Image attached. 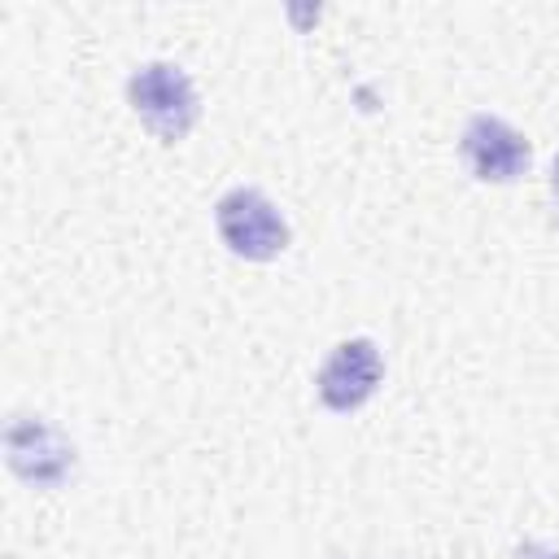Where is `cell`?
<instances>
[{"mask_svg":"<svg viewBox=\"0 0 559 559\" xmlns=\"http://www.w3.org/2000/svg\"><path fill=\"white\" fill-rule=\"evenodd\" d=\"M127 105L166 144L183 140L197 127V114H201L197 83L175 61H144V66H135L131 79H127Z\"/></svg>","mask_w":559,"mask_h":559,"instance_id":"6da1fadb","label":"cell"},{"mask_svg":"<svg viewBox=\"0 0 559 559\" xmlns=\"http://www.w3.org/2000/svg\"><path fill=\"white\" fill-rule=\"evenodd\" d=\"M214 227L223 236V245L245 258V262H271L288 249L293 231L288 218L280 214V205L262 192V188H227L214 205Z\"/></svg>","mask_w":559,"mask_h":559,"instance_id":"7a4b0ae2","label":"cell"},{"mask_svg":"<svg viewBox=\"0 0 559 559\" xmlns=\"http://www.w3.org/2000/svg\"><path fill=\"white\" fill-rule=\"evenodd\" d=\"M4 459L26 485L57 489L74 476L79 450L48 415H13L4 428Z\"/></svg>","mask_w":559,"mask_h":559,"instance_id":"3957f363","label":"cell"},{"mask_svg":"<svg viewBox=\"0 0 559 559\" xmlns=\"http://www.w3.org/2000/svg\"><path fill=\"white\" fill-rule=\"evenodd\" d=\"M384 384V354L371 336H349L341 345H332V354L319 367L314 393L328 411L349 415L358 406H367L376 397V389Z\"/></svg>","mask_w":559,"mask_h":559,"instance_id":"277c9868","label":"cell"},{"mask_svg":"<svg viewBox=\"0 0 559 559\" xmlns=\"http://www.w3.org/2000/svg\"><path fill=\"white\" fill-rule=\"evenodd\" d=\"M459 157L480 183H511L528 170V140L498 114H472L459 135Z\"/></svg>","mask_w":559,"mask_h":559,"instance_id":"5b68a950","label":"cell"},{"mask_svg":"<svg viewBox=\"0 0 559 559\" xmlns=\"http://www.w3.org/2000/svg\"><path fill=\"white\" fill-rule=\"evenodd\" d=\"M515 559H559V550H550V546H520Z\"/></svg>","mask_w":559,"mask_h":559,"instance_id":"8992f818","label":"cell"},{"mask_svg":"<svg viewBox=\"0 0 559 559\" xmlns=\"http://www.w3.org/2000/svg\"><path fill=\"white\" fill-rule=\"evenodd\" d=\"M550 188H555V197H559V157H555V166H550Z\"/></svg>","mask_w":559,"mask_h":559,"instance_id":"52a82bcc","label":"cell"}]
</instances>
